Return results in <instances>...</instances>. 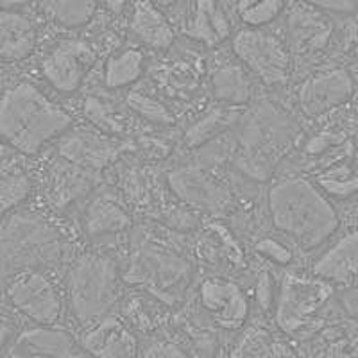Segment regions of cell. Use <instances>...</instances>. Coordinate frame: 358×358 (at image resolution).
<instances>
[{
	"mask_svg": "<svg viewBox=\"0 0 358 358\" xmlns=\"http://www.w3.org/2000/svg\"><path fill=\"white\" fill-rule=\"evenodd\" d=\"M271 222L301 249L324 244L338 229V215L328 196L310 179L290 176L274 181L267 196Z\"/></svg>",
	"mask_w": 358,
	"mask_h": 358,
	"instance_id": "1",
	"label": "cell"
},
{
	"mask_svg": "<svg viewBox=\"0 0 358 358\" xmlns=\"http://www.w3.org/2000/svg\"><path fill=\"white\" fill-rule=\"evenodd\" d=\"M72 126L69 111L31 83H17L0 95V143L33 156Z\"/></svg>",
	"mask_w": 358,
	"mask_h": 358,
	"instance_id": "2",
	"label": "cell"
},
{
	"mask_svg": "<svg viewBox=\"0 0 358 358\" xmlns=\"http://www.w3.org/2000/svg\"><path fill=\"white\" fill-rule=\"evenodd\" d=\"M65 238L38 212L15 210L0 217V281L27 268H43L62 258Z\"/></svg>",
	"mask_w": 358,
	"mask_h": 358,
	"instance_id": "3",
	"label": "cell"
},
{
	"mask_svg": "<svg viewBox=\"0 0 358 358\" xmlns=\"http://www.w3.org/2000/svg\"><path fill=\"white\" fill-rule=\"evenodd\" d=\"M296 136V122L285 111L273 102H260L241 118L235 165L248 178L265 181Z\"/></svg>",
	"mask_w": 358,
	"mask_h": 358,
	"instance_id": "4",
	"label": "cell"
},
{
	"mask_svg": "<svg viewBox=\"0 0 358 358\" xmlns=\"http://www.w3.org/2000/svg\"><path fill=\"white\" fill-rule=\"evenodd\" d=\"M69 308L83 330L111 315L120 297V276L111 258L88 252L76 260L66 281Z\"/></svg>",
	"mask_w": 358,
	"mask_h": 358,
	"instance_id": "5",
	"label": "cell"
},
{
	"mask_svg": "<svg viewBox=\"0 0 358 358\" xmlns=\"http://www.w3.org/2000/svg\"><path fill=\"white\" fill-rule=\"evenodd\" d=\"M192 265L178 251L156 242H142L131 257L127 280L159 299L174 303L188 287Z\"/></svg>",
	"mask_w": 358,
	"mask_h": 358,
	"instance_id": "6",
	"label": "cell"
},
{
	"mask_svg": "<svg viewBox=\"0 0 358 358\" xmlns=\"http://www.w3.org/2000/svg\"><path fill=\"white\" fill-rule=\"evenodd\" d=\"M233 52L238 62L262 83L276 86L290 76V52L285 41L267 29L248 27L233 38Z\"/></svg>",
	"mask_w": 358,
	"mask_h": 358,
	"instance_id": "7",
	"label": "cell"
},
{
	"mask_svg": "<svg viewBox=\"0 0 358 358\" xmlns=\"http://www.w3.org/2000/svg\"><path fill=\"white\" fill-rule=\"evenodd\" d=\"M9 305L36 326H54L62 315V296L56 283L41 268H27L6 280Z\"/></svg>",
	"mask_w": 358,
	"mask_h": 358,
	"instance_id": "8",
	"label": "cell"
},
{
	"mask_svg": "<svg viewBox=\"0 0 358 358\" xmlns=\"http://www.w3.org/2000/svg\"><path fill=\"white\" fill-rule=\"evenodd\" d=\"M330 299L324 281L290 278L285 281L278 303L276 322L285 335H301L315 326L319 313Z\"/></svg>",
	"mask_w": 358,
	"mask_h": 358,
	"instance_id": "9",
	"label": "cell"
},
{
	"mask_svg": "<svg viewBox=\"0 0 358 358\" xmlns=\"http://www.w3.org/2000/svg\"><path fill=\"white\" fill-rule=\"evenodd\" d=\"M353 76L346 69H324L306 78L297 90V104L303 115L319 118L342 106L353 95Z\"/></svg>",
	"mask_w": 358,
	"mask_h": 358,
	"instance_id": "10",
	"label": "cell"
},
{
	"mask_svg": "<svg viewBox=\"0 0 358 358\" xmlns=\"http://www.w3.org/2000/svg\"><path fill=\"white\" fill-rule=\"evenodd\" d=\"M4 358H90L79 338L56 326H34L13 337Z\"/></svg>",
	"mask_w": 358,
	"mask_h": 358,
	"instance_id": "11",
	"label": "cell"
},
{
	"mask_svg": "<svg viewBox=\"0 0 358 358\" xmlns=\"http://www.w3.org/2000/svg\"><path fill=\"white\" fill-rule=\"evenodd\" d=\"M94 59V50L83 41H63L45 56L41 73L57 92L70 94L83 85Z\"/></svg>",
	"mask_w": 358,
	"mask_h": 358,
	"instance_id": "12",
	"label": "cell"
},
{
	"mask_svg": "<svg viewBox=\"0 0 358 358\" xmlns=\"http://www.w3.org/2000/svg\"><path fill=\"white\" fill-rule=\"evenodd\" d=\"M201 306L224 330H238L249 317V301L235 281L206 278L199 287Z\"/></svg>",
	"mask_w": 358,
	"mask_h": 358,
	"instance_id": "13",
	"label": "cell"
},
{
	"mask_svg": "<svg viewBox=\"0 0 358 358\" xmlns=\"http://www.w3.org/2000/svg\"><path fill=\"white\" fill-rule=\"evenodd\" d=\"M120 152V143L117 140L108 138L106 134L92 133V131L78 129L66 131L59 136L57 143V156L66 162L95 172L106 167Z\"/></svg>",
	"mask_w": 358,
	"mask_h": 358,
	"instance_id": "14",
	"label": "cell"
},
{
	"mask_svg": "<svg viewBox=\"0 0 358 358\" xmlns=\"http://www.w3.org/2000/svg\"><path fill=\"white\" fill-rule=\"evenodd\" d=\"M83 350L90 358H138V341L120 319L108 315L83 331Z\"/></svg>",
	"mask_w": 358,
	"mask_h": 358,
	"instance_id": "15",
	"label": "cell"
},
{
	"mask_svg": "<svg viewBox=\"0 0 358 358\" xmlns=\"http://www.w3.org/2000/svg\"><path fill=\"white\" fill-rule=\"evenodd\" d=\"M169 183L176 196L190 206L219 212L228 206V203L231 201L228 190L212 174H208L201 169L185 167L171 172Z\"/></svg>",
	"mask_w": 358,
	"mask_h": 358,
	"instance_id": "16",
	"label": "cell"
},
{
	"mask_svg": "<svg viewBox=\"0 0 358 358\" xmlns=\"http://www.w3.org/2000/svg\"><path fill=\"white\" fill-rule=\"evenodd\" d=\"M357 233L350 231L322 252L312 267L313 276L324 283L348 285L357 276L358 264Z\"/></svg>",
	"mask_w": 358,
	"mask_h": 358,
	"instance_id": "17",
	"label": "cell"
},
{
	"mask_svg": "<svg viewBox=\"0 0 358 358\" xmlns=\"http://www.w3.org/2000/svg\"><path fill=\"white\" fill-rule=\"evenodd\" d=\"M95 172L78 167L57 156L49 169V197L54 206L65 208L76 203L94 188Z\"/></svg>",
	"mask_w": 358,
	"mask_h": 358,
	"instance_id": "18",
	"label": "cell"
},
{
	"mask_svg": "<svg viewBox=\"0 0 358 358\" xmlns=\"http://www.w3.org/2000/svg\"><path fill=\"white\" fill-rule=\"evenodd\" d=\"M36 27L33 20L20 13L0 11V62H22L36 47Z\"/></svg>",
	"mask_w": 358,
	"mask_h": 358,
	"instance_id": "19",
	"label": "cell"
},
{
	"mask_svg": "<svg viewBox=\"0 0 358 358\" xmlns=\"http://www.w3.org/2000/svg\"><path fill=\"white\" fill-rule=\"evenodd\" d=\"M289 33L299 52H315L324 49L334 34V25L317 9L296 6L289 13Z\"/></svg>",
	"mask_w": 358,
	"mask_h": 358,
	"instance_id": "20",
	"label": "cell"
},
{
	"mask_svg": "<svg viewBox=\"0 0 358 358\" xmlns=\"http://www.w3.org/2000/svg\"><path fill=\"white\" fill-rule=\"evenodd\" d=\"M228 358H301L281 335L262 326H251L233 344Z\"/></svg>",
	"mask_w": 358,
	"mask_h": 358,
	"instance_id": "21",
	"label": "cell"
},
{
	"mask_svg": "<svg viewBox=\"0 0 358 358\" xmlns=\"http://www.w3.org/2000/svg\"><path fill=\"white\" fill-rule=\"evenodd\" d=\"M131 33L151 49H169L174 41L171 22L152 0H136L131 17Z\"/></svg>",
	"mask_w": 358,
	"mask_h": 358,
	"instance_id": "22",
	"label": "cell"
},
{
	"mask_svg": "<svg viewBox=\"0 0 358 358\" xmlns=\"http://www.w3.org/2000/svg\"><path fill=\"white\" fill-rule=\"evenodd\" d=\"M31 194V178L17 152L0 143V217L15 212Z\"/></svg>",
	"mask_w": 358,
	"mask_h": 358,
	"instance_id": "23",
	"label": "cell"
},
{
	"mask_svg": "<svg viewBox=\"0 0 358 358\" xmlns=\"http://www.w3.org/2000/svg\"><path fill=\"white\" fill-rule=\"evenodd\" d=\"M131 226V217L122 204L111 196H97L86 206L83 215V228L88 236L117 235Z\"/></svg>",
	"mask_w": 358,
	"mask_h": 358,
	"instance_id": "24",
	"label": "cell"
},
{
	"mask_svg": "<svg viewBox=\"0 0 358 358\" xmlns=\"http://www.w3.org/2000/svg\"><path fill=\"white\" fill-rule=\"evenodd\" d=\"M185 31L203 43L215 45L229 36L231 24L215 0H197Z\"/></svg>",
	"mask_w": 358,
	"mask_h": 358,
	"instance_id": "25",
	"label": "cell"
},
{
	"mask_svg": "<svg viewBox=\"0 0 358 358\" xmlns=\"http://www.w3.org/2000/svg\"><path fill=\"white\" fill-rule=\"evenodd\" d=\"M212 88L217 101L229 106L248 104L252 94V85L248 72L238 63H222L212 76Z\"/></svg>",
	"mask_w": 358,
	"mask_h": 358,
	"instance_id": "26",
	"label": "cell"
},
{
	"mask_svg": "<svg viewBox=\"0 0 358 358\" xmlns=\"http://www.w3.org/2000/svg\"><path fill=\"white\" fill-rule=\"evenodd\" d=\"M145 57L138 49H124L108 57L104 65V85L111 90L127 88L142 78Z\"/></svg>",
	"mask_w": 358,
	"mask_h": 358,
	"instance_id": "27",
	"label": "cell"
},
{
	"mask_svg": "<svg viewBox=\"0 0 358 358\" xmlns=\"http://www.w3.org/2000/svg\"><path fill=\"white\" fill-rule=\"evenodd\" d=\"M43 11L63 27H83L94 18L97 0H40Z\"/></svg>",
	"mask_w": 358,
	"mask_h": 358,
	"instance_id": "28",
	"label": "cell"
},
{
	"mask_svg": "<svg viewBox=\"0 0 358 358\" xmlns=\"http://www.w3.org/2000/svg\"><path fill=\"white\" fill-rule=\"evenodd\" d=\"M315 185L324 196H334L346 199L357 192V174H355L353 159H341L338 163L326 167L319 174Z\"/></svg>",
	"mask_w": 358,
	"mask_h": 358,
	"instance_id": "29",
	"label": "cell"
},
{
	"mask_svg": "<svg viewBox=\"0 0 358 358\" xmlns=\"http://www.w3.org/2000/svg\"><path fill=\"white\" fill-rule=\"evenodd\" d=\"M289 0H238L236 13L248 27L264 29L287 9Z\"/></svg>",
	"mask_w": 358,
	"mask_h": 358,
	"instance_id": "30",
	"label": "cell"
},
{
	"mask_svg": "<svg viewBox=\"0 0 358 358\" xmlns=\"http://www.w3.org/2000/svg\"><path fill=\"white\" fill-rule=\"evenodd\" d=\"M85 111L90 117V120L99 129L104 131V134H118L124 131V118L108 102H102L101 99L92 97L86 101Z\"/></svg>",
	"mask_w": 358,
	"mask_h": 358,
	"instance_id": "31",
	"label": "cell"
},
{
	"mask_svg": "<svg viewBox=\"0 0 358 358\" xmlns=\"http://www.w3.org/2000/svg\"><path fill=\"white\" fill-rule=\"evenodd\" d=\"M129 106L133 108L140 117H143L145 120H151V122L156 124H172L174 118H172L171 111L163 106L162 102H158L156 99H152L151 95L145 94H131L129 99Z\"/></svg>",
	"mask_w": 358,
	"mask_h": 358,
	"instance_id": "32",
	"label": "cell"
},
{
	"mask_svg": "<svg viewBox=\"0 0 358 358\" xmlns=\"http://www.w3.org/2000/svg\"><path fill=\"white\" fill-rule=\"evenodd\" d=\"M228 126V113L224 111H212L210 115L204 117L203 122L196 124L192 127L187 134V140L192 145H197V143L206 142L208 138H212L213 134H219L220 129Z\"/></svg>",
	"mask_w": 358,
	"mask_h": 358,
	"instance_id": "33",
	"label": "cell"
},
{
	"mask_svg": "<svg viewBox=\"0 0 358 358\" xmlns=\"http://www.w3.org/2000/svg\"><path fill=\"white\" fill-rule=\"evenodd\" d=\"M138 358H188L185 350L176 342L167 338H156L151 341L138 353Z\"/></svg>",
	"mask_w": 358,
	"mask_h": 358,
	"instance_id": "34",
	"label": "cell"
},
{
	"mask_svg": "<svg viewBox=\"0 0 358 358\" xmlns=\"http://www.w3.org/2000/svg\"><path fill=\"white\" fill-rule=\"evenodd\" d=\"M319 358H357V353H355V335L348 338L344 335L326 338Z\"/></svg>",
	"mask_w": 358,
	"mask_h": 358,
	"instance_id": "35",
	"label": "cell"
},
{
	"mask_svg": "<svg viewBox=\"0 0 358 358\" xmlns=\"http://www.w3.org/2000/svg\"><path fill=\"white\" fill-rule=\"evenodd\" d=\"M308 8L337 15H353L357 9V0H301Z\"/></svg>",
	"mask_w": 358,
	"mask_h": 358,
	"instance_id": "36",
	"label": "cell"
},
{
	"mask_svg": "<svg viewBox=\"0 0 358 358\" xmlns=\"http://www.w3.org/2000/svg\"><path fill=\"white\" fill-rule=\"evenodd\" d=\"M257 249L264 257H267L268 260H274L276 264H289L292 260V251L274 238H265L257 245Z\"/></svg>",
	"mask_w": 358,
	"mask_h": 358,
	"instance_id": "37",
	"label": "cell"
},
{
	"mask_svg": "<svg viewBox=\"0 0 358 358\" xmlns=\"http://www.w3.org/2000/svg\"><path fill=\"white\" fill-rule=\"evenodd\" d=\"M15 337V322L9 315L0 312V350H4Z\"/></svg>",
	"mask_w": 358,
	"mask_h": 358,
	"instance_id": "38",
	"label": "cell"
},
{
	"mask_svg": "<svg viewBox=\"0 0 358 358\" xmlns=\"http://www.w3.org/2000/svg\"><path fill=\"white\" fill-rule=\"evenodd\" d=\"M271 281H268V276L267 274H262V278H260V281H258V287H257V290H258V299H260L262 301V306H264V308H267L268 306V301H271V297H273V292H271Z\"/></svg>",
	"mask_w": 358,
	"mask_h": 358,
	"instance_id": "39",
	"label": "cell"
},
{
	"mask_svg": "<svg viewBox=\"0 0 358 358\" xmlns=\"http://www.w3.org/2000/svg\"><path fill=\"white\" fill-rule=\"evenodd\" d=\"M27 2L29 0H0V11H15Z\"/></svg>",
	"mask_w": 358,
	"mask_h": 358,
	"instance_id": "40",
	"label": "cell"
},
{
	"mask_svg": "<svg viewBox=\"0 0 358 358\" xmlns=\"http://www.w3.org/2000/svg\"><path fill=\"white\" fill-rule=\"evenodd\" d=\"M97 2H102V4L113 13H120L127 4V0H97Z\"/></svg>",
	"mask_w": 358,
	"mask_h": 358,
	"instance_id": "41",
	"label": "cell"
},
{
	"mask_svg": "<svg viewBox=\"0 0 358 358\" xmlns=\"http://www.w3.org/2000/svg\"><path fill=\"white\" fill-rule=\"evenodd\" d=\"M156 6H172L174 2H178V0H152Z\"/></svg>",
	"mask_w": 358,
	"mask_h": 358,
	"instance_id": "42",
	"label": "cell"
}]
</instances>
